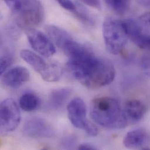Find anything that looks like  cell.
I'll return each instance as SVG.
<instances>
[{"instance_id":"8","label":"cell","mask_w":150,"mask_h":150,"mask_svg":"<svg viewBox=\"0 0 150 150\" xmlns=\"http://www.w3.org/2000/svg\"><path fill=\"white\" fill-rule=\"evenodd\" d=\"M26 35L30 46L41 56L49 57L55 53L54 43L45 33L36 29H32L26 32Z\"/></svg>"},{"instance_id":"6","label":"cell","mask_w":150,"mask_h":150,"mask_svg":"<svg viewBox=\"0 0 150 150\" xmlns=\"http://www.w3.org/2000/svg\"><path fill=\"white\" fill-rule=\"evenodd\" d=\"M21 119L19 107L15 100L8 98L3 100L0 106V124L1 130L10 132L18 126Z\"/></svg>"},{"instance_id":"5","label":"cell","mask_w":150,"mask_h":150,"mask_svg":"<svg viewBox=\"0 0 150 150\" xmlns=\"http://www.w3.org/2000/svg\"><path fill=\"white\" fill-rule=\"evenodd\" d=\"M69 119L71 124L81 129L89 136H96L98 130L96 126L86 118V108L83 100L80 98H75L67 106Z\"/></svg>"},{"instance_id":"9","label":"cell","mask_w":150,"mask_h":150,"mask_svg":"<svg viewBox=\"0 0 150 150\" xmlns=\"http://www.w3.org/2000/svg\"><path fill=\"white\" fill-rule=\"evenodd\" d=\"M20 55L45 81L49 77L53 69V63H47L42 57L26 49L21 50Z\"/></svg>"},{"instance_id":"11","label":"cell","mask_w":150,"mask_h":150,"mask_svg":"<svg viewBox=\"0 0 150 150\" xmlns=\"http://www.w3.org/2000/svg\"><path fill=\"white\" fill-rule=\"evenodd\" d=\"M129 38L141 49L150 50V36L142 32L136 19H129L123 21Z\"/></svg>"},{"instance_id":"13","label":"cell","mask_w":150,"mask_h":150,"mask_svg":"<svg viewBox=\"0 0 150 150\" xmlns=\"http://www.w3.org/2000/svg\"><path fill=\"white\" fill-rule=\"evenodd\" d=\"M123 110L127 120L133 123L142 120L146 113V107L144 104L136 99L127 100L125 103Z\"/></svg>"},{"instance_id":"24","label":"cell","mask_w":150,"mask_h":150,"mask_svg":"<svg viewBox=\"0 0 150 150\" xmlns=\"http://www.w3.org/2000/svg\"><path fill=\"white\" fill-rule=\"evenodd\" d=\"M83 4L91 6L92 8L100 9H101V2L100 0H79Z\"/></svg>"},{"instance_id":"16","label":"cell","mask_w":150,"mask_h":150,"mask_svg":"<svg viewBox=\"0 0 150 150\" xmlns=\"http://www.w3.org/2000/svg\"><path fill=\"white\" fill-rule=\"evenodd\" d=\"M40 103L38 96L34 93H24L19 99L20 108L26 112H32L36 109Z\"/></svg>"},{"instance_id":"4","label":"cell","mask_w":150,"mask_h":150,"mask_svg":"<svg viewBox=\"0 0 150 150\" xmlns=\"http://www.w3.org/2000/svg\"><path fill=\"white\" fill-rule=\"evenodd\" d=\"M115 75V69L111 63L97 58L80 82L89 89H98L110 83Z\"/></svg>"},{"instance_id":"1","label":"cell","mask_w":150,"mask_h":150,"mask_svg":"<svg viewBox=\"0 0 150 150\" xmlns=\"http://www.w3.org/2000/svg\"><path fill=\"white\" fill-rule=\"evenodd\" d=\"M90 115L96 123L108 129H123L129 122L117 100L109 96L99 97L92 100Z\"/></svg>"},{"instance_id":"25","label":"cell","mask_w":150,"mask_h":150,"mask_svg":"<svg viewBox=\"0 0 150 150\" xmlns=\"http://www.w3.org/2000/svg\"><path fill=\"white\" fill-rule=\"evenodd\" d=\"M23 0H3L6 5L13 11L16 9Z\"/></svg>"},{"instance_id":"18","label":"cell","mask_w":150,"mask_h":150,"mask_svg":"<svg viewBox=\"0 0 150 150\" xmlns=\"http://www.w3.org/2000/svg\"><path fill=\"white\" fill-rule=\"evenodd\" d=\"M74 14L78 19L85 24L92 25L93 23V19L87 9L79 4H76V9Z\"/></svg>"},{"instance_id":"26","label":"cell","mask_w":150,"mask_h":150,"mask_svg":"<svg viewBox=\"0 0 150 150\" xmlns=\"http://www.w3.org/2000/svg\"><path fill=\"white\" fill-rule=\"evenodd\" d=\"M78 149L80 150H96V149L91 144H82L81 145H79L78 147Z\"/></svg>"},{"instance_id":"15","label":"cell","mask_w":150,"mask_h":150,"mask_svg":"<svg viewBox=\"0 0 150 150\" xmlns=\"http://www.w3.org/2000/svg\"><path fill=\"white\" fill-rule=\"evenodd\" d=\"M72 93V89L63 88L53 90L49 97V105L54 109L62 108L67 102Z\"/></svg>"},{"instance_id":"14","label":"cell","mask_w":150,"mask_h":150,"mask_svg":"<svg viewBox=\"0 0 150 150\" xmlns=\"http://www.w3.org/2000/svg\"><path fill=\"white\" fill-rule=\"evenodd\" d=\"M45 28L53 43L62 50L68 42L73 39L71 36L66 30L57 26L48 25Z\"/></svg>"},{"instance_id":"17","label":"cell","mask_w":150,"mask_h":150,"mask_svg":"<svg viewBox=\"0 0 150 150\" xmlns=\"http://www.w3.org/2000/svg\"><path fill=\"white\" fill-rule=\"evenodd\" d=\"M109 7L118 14L125 13L129 8L130 0H105Z\"/></svg>"},{"instance_id":"23","label":"cell","mask_w":150,"mask_h":150,"mask_svg":"<svg viewBox=\"0 0 150 150\" xmlns=\"http://www.w3.org/2000/svg\"><path fill=\"white\" fill-rule=\"evenodd\" d=\"M76 144V140L75 137L69 136L64 138L62 142V146L64 149H72L75 147Z\"/></svg>"},{"instance_id":"12","label":"cell","mask_w":150,"mask_h":150,"mask_svg":"<svg viewBox=\"0 0 150 150\" xmlns=\"http://www.w3.org/2000/svg\"><path fill=\"white\" fill-rule=\"evenodd\" d=\"M150 142L147 132L142 129L129 132L125 137L123 144L128 149H146Z\"/></svg>"},{"instance_id":"10","label":"cell","mask_w":150,"mask_h":150,"mask_svg":"<svg viewBox=\"0 0 150 150\" xmlns=\"http://www.w3.org/2000/svg\"><path fill=\"white\" fill-rule=\"evenodd\" d=\"M30 79L29 71L23 67H16L6 72L2 77V83L9 88H18Z\"/></svg>"},{"instance_id":"21","label":"cell","mask_w":150,"mask_h":150,"mask_svg":"<svg viewBox=\"0 0 150 150\" xmlns=\"http://www.w3.org/2000/svg\"><path fill=\"white\" fill-rule=\"evenodd\" d=\"M58 4L66 10L70 11L73 13L76 9V4L71 0H56Z\"/></svg>"},{"instance_id":"3","label":"cell","mask_w":150,"mask_h":150,"mask_svg":"<svg viewBox=\"0 0 150 150\" xmlns=\"http://www.w3.org/2000/svg\"><path fill=\"white\" fill-rule=\"evenodd\" d=\"M102 32L108 51L115 55L121 53L129 38L124 22L108 17L103 22Z\"/></svg>"},{"instance_id":"22","label":"cell","mask_w":150,"mask_h":150,"mask_svg":"<svg viewBox=\"0 0 150 150\" xmlns=\"http://www.w3.org/2000/svg\"><path fill=\"white\" fill-rule=\"evenodd\" d=\"M141 68L146 75L150 76V55H146L142 58Z\"/></svg>"},{"instance_id":"27","label":"cell","mask_w":150,"mask_h":150,"mask_svg":"<svg viewBox=\"0 0 150 150\" xmlns=\"http://www.w3.org/2000/svg\"><path fill=\"white\" fill-rule=\"evenodd\" d=\"M138 2L144 7L150 8V0H138Z\"/></svg>"},{"instance_id":"20","label":"cell","mask_w":150,"mask_h":150,"mask_svg":"<svg viewBox=\"0 0 150 150\" xmlns=\"http://www.w3.org/2000/svg\"><path fill=\"white\" fill-rule=\"evenodd\" d=\"M13 57L9 54H5L2 56L1 58V66L0 72L1 74H3L5 71L10 67L13 63Z\"/></svg>"},{"instance_id":"2","label":"cell","mask_w":150,"mask_h":150,"mask_svg":"<svg viewBox=\"0 0 150 150\" xmlns=\"http://www.w3.org/2000/svg\"><path fill=\"white\" fill-rule=\"evenodd\" d=\"M13 12L16 25L26 32L36 29L44 18V9L39 0H23Z\"/></svg>"},{"instance_id":"7","label":"cell","mask_w":150,"mask_h":150,"mask_svg":"<svg viewBox=\"0 0 150 150\" xmlns=\"http://www.w3.org/2000/svg\"><path fill=\"white\" fill-rule=\"evenodd\" d=\"M23 133L33 139H47L52 137L54 130L52 126L44 119L32 117L28 119L23 126Z\"/></svg>"},{"instance_id":"19","label":"cell","mask_w":150,"mask_h":150,"mask_svg":"<svg viewBox=\"0 0 150 150\" xmlns=\"http://www.w3.org/2000/svg\"><path fill=\"white\" fill-rule=\"evenodd\" d=\"M136 20L141 31L150 36V12L144 13Z\"/></svg>"}]
</instances>
